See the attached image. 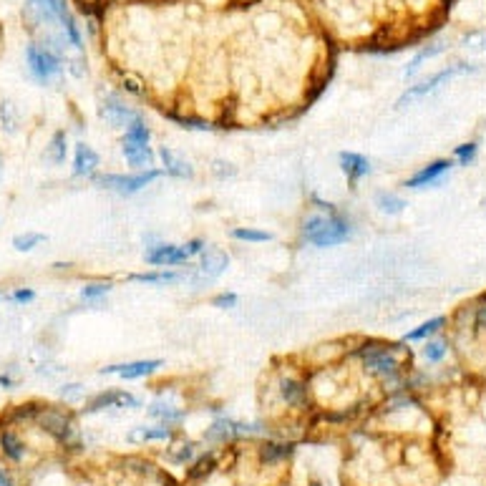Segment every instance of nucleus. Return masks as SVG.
I'll use <instances>...</instances> for the list:
<instances>
[{
	"label": "nucleus",
	"mask_w": 486,
	"mask_h": 486,
	"mask_svg": "<svg viewBox=\"0 0 486 486\" xmlns=\"http://www.w3.org/2000/svg\"><path fill=\"white\" fill-rule=\"evenodd\" d=\"M302 237L313 242L315 247H332V245H340V242H345L350 237V224L343 217H335L332 212L315 215L305 219Z\"/></svg>",
	"instance_id": "nucleus-1"
},
{
	"label": "nucleus",
	"mask_w": 486,
	"mask_h": 486,
	"mask_svg": "<svg viewBox=\"0 0 486 486\" xmlns=\"http://www.w3.org/2000/svg\"><path fill=\"white\" fill-rule=\"evenodd\" d=\"M469 71H474V66H466V63H454V66H448V69L439 71V73H433L431 78H426V81H421V84L411 86L409 91H406L401 99H398V106H409V104H413V101L424 99L426 93L436 91L441 84L451 81V78L459 76V73H469Z\"/></svg>",
	"instance_id": "nucleus-2"
},
{
	"label": "nucleus",
	"mask_w": 486,
	"mask_h": 486,
	"mask_svg": "<svg viewBox=\"0 0 486 486\" xmlns=\"http://www.w3.org/2000/svg\"><path fill=\"white\" fill-rule=\"evenodd\" d=\"M25 56H28V69H31V73L38 81H51L53 76H58L63 71V63L61 58L51 51V48L46 46H36V43H31V46L25 48Z\"/></svg>",
	"instance_id": "nucleus-3"
},
{
	"label": "nucleus",
	"mask_w": 486,
	"mask_h": 486,
	"mask_svg": "<svg viewBox=\"0 0 486 486\" xmlns=\"http://www.w3.org/2000/svg\"><path fill=\"white\" fill-rule=\"evenodd\" d=\"M159 174H162V171H156V169H147V171H141V174H104V177H99L96 182H99V186H104V189H111V192L116 194L129 197V194L144 189L149 182H154Z\"/></svg>",
	"instance_id": "nucleus-4"
},
{
	"label": "nucleus",
	"mask_w": 486,
	"mask_h": 486,
	"mask_svg": "<svg viewBox=\"0 0 486 486\" xmlns=\"http://www.w3.org/2000/svg\"><path fill=\"white\" fill-rule=\"evenodd\" d=\"M66 0H28L25 3V18L31 23H58L69 18Z\"/></svg>",
	"instance_id": "nucleus-5"
},
{
	"label": "nucleus",
	"mask_w": 486,
	"mask_h": 486,
	"mask_svg": "<svg viewBox=\"0 0 486 486\" xmlns=\"http://www.w3.org/2000/svg\"><path fill=\"white\" fill-rule=\"evenodd\" d=\"M361 361L368 371L378 373V376H393L398 371L396 348L391 345H365L361 350Z\"/></svg>",
	"instance_id": "nucleus-6"
},
{
	"label": "nucleus",
	"mask_w": 486,
	"mask_h": 486,
	"mask_svg": "<svg viewBox=\"0 0 486 486\" xmlns=\"http://www.w3.org/2000/svg\"><path fill=\"white\" fill-rule=\"evenodd\" d=\"M36 421L40 424V428H46L48 433H53L58 441H69L71 436V418L69 413H63V411H56V409H38V416Z\"/></svg>",
	"instance_id": "nucleus-7"
},
{
	"label": "nucleus",
	"mask_w": 486,
	"mask_h": 486,
	"mask_svg": "<svg viewBox=\"0 0 486 486\" xmlns=\"http://www.w3.org/2000/svg\"><path fill=\"white\" fill-rule=\"evenodd\" d=\"M121 149H124V156L126 162L132 164L134 169H151V164H154V151L149 149L147 141H136L132 136H126L124 134V141H121Z\"/></svg>",
	"instance_id": "nucleus-8"
},
{
	"label": "nucleus",
	"mask_w": 486,
	"mask_h": 486,
	"mask_svg": "<svg viewBox=\"0 0 486 486\" xmlns=\"http://www.w3.org/2000/svg\"><path fill=\"white\" fill-rule=\"evenodd\" d=\"M101 116H104L111 126H129L139 119V114H136L134 108H129L124 101H119L116 96H108V99L101 104Z\"/></svg>",
	"instance_id": "nucleus-9"
},
{
	"label": "nucleus",
	"mask_w": 486,
	"mask_h": 486,
	"mask_svg": "<svg viewBox=\"0 0 486 486\" xmlns=\"http://www.w3.org/2000/svg\"><path fill=\"white\" fill-rule=\"evenodd\" d=\"M189 250L177 247V245H156L147 252V263L149 265H164V267H177V265L189 260Z\"/></svg>",
	"instance_id": "nucleus-10"
},
{
	"label": "nucleus",
	"mask_w": 486,
	"mask_h": 486,
	"mask_svg": "<svg viewBox=\"0 0 486 486\" xmlns=\"http://www.w3.org/2000/svg\"><path fill=\"white\" fill-rule=\"evenodd\" d=\"M162 368V361H134V363H119V365H108L104 368L101 373H116V376H121L126 380H134V378H144V376H151Z\"/></svg>",
	"instance_id": "nucleus-11"
},
{
	"label": "nucleus",
	"mask_w": 486,
	"mask_h": 486,
	"mask_svg": "<svg viewBox=\"0 0 486 486\" xmlns=\"http://www.w3.org/2000/svg\"><path fill=\"white\" fill-rule=\"evenodd\" d=\"M108 406H116V409H139L141 403L139 398H134V396L126 393V391H106V393L96 396V398L88 403V411H101V409H108Z\"/></svg>",
	"instance_id": "nucleus-12"
},
{
	"label": "nucleus",
	"mask_w": 486,
	"mask_h": 486,
	"mask_svg": "<svg viewBox=\"0 0 486 486\" xmlns=\"http://www.w3.org/2000/svg\"><path fill=\"white\" fill-rule=\"evenodd\" d=\"M227 265H230V257L224 255L222 250H204L202 252V260H199V275L204 280H215L219 278L224 270H227Z\"/></svg>",
	"instance_id": "nucleus-13"
},
{
	"label": "nucleus",
	"mask_w": 486,
	"mask_h": 486,
	"mask_svg": "<svg viewBox=\"0 0 486 486\" xmlns=\"http://www.w3.org/2000/svg\"><path fill=\"white\" fill-rule=\"evenodd\" d=\"M448 169H451V162H448V159H439V162H433V164H428V167H424L418 174H413V177L406 182V186L418 189V186L433 184V182H439V179L444 177Z\"/></svg>",
	"instance_id": "nucleus-14"
},
{
	"label": "nucleus",
	"mask_w": 486,
	"mask_h": 486,
	"mask_svg": "<svg viewBox=\"0 0 486 486\" xmlns=\"http://www.w3.org/2000/svg\"><path fill=\"white\" fill-rule=\"evenodd\" d=\"M340 167H343V171H345V177L350 182H358L365 174H371V162L361 154H353V151H343L340 154Z\"/></svg>",
	"instance_id": "nucleus-15"
},
{
	"label": "nucleus",
	"mask_w": 486,
	"mask_h": 486,
	"mask_svg": "<svg viewBox=\"0 0 486 486\" xmlns=\"http://www.w3.org/2000/svg\"><path fill=\"white\" fill-rule=\"evenodd\" d=\"M96 167H99V154H96L88 144H78L76 154H73V171L88 177V174L96 171Z\"/></svg>",
	"instance_id": "nucleus-16"
},
{
	"label": "nucleus",
	"mask_w": 486,
	"mask_h": 486,
	"mask_svg": "<svg viewBox=\"0 0 486 486\" xmlns=\"http://www.w3.org/2000/svg\"><path fill=\"white\" fill-rule=\"evenodd\" d=\"M159 156H162V162H164V171H169L171 177H179V179L192 177V167H189V162H184L177 151H171V149H162Z\"/></svg>",
	"instance_id": "nucleus-17"
},
{
	"label": "nucleus",
	"mask_w": 486,
	"mask_h": 486,
	"mask_svg": "<svg viewBox=\"0 0 486 486\" xmlns=\"http://www.w3.org/2000/svg\"><path fill=\"white\" fill-rule=\"evenodd\" d=\"M446 43L444 40H436V43H428L426 48H421L416 56H413V61H411V66L406 69V78H411V76H416V71L424 66V61H428V58H433L436 53H441V51H446Z\"/></svg>",
	"instance_id": "nucleus-18"
},
{
	"label": "nucleus",
	"mask_w": 486,
	"mask_h": 486,
	"mask_svg": "<svg viewBox=\"0 0 486 486\" xmlns=\"http://www.w3.org/2000/svg\"><path fill=\"white\" fill-rule=\"evenodd\" d=\"M280 393H282V398H285L287 403H293V406H302V403H305V386H302L300 380L285 378L280 383Z\"/></svg>",
	"instance_id": "nucleus-19"
},
{
	"label": "nucleus",
	"mask_w": 486,
	"mask_h": 486,
	"mask_svg": "<svg viewBox=\"0 0 486 486\" xmlns=\"http://www.w3.org/2000/svg\"><path fill=\"white\" fill-rule=\"evenodd\" d=\"M129 439L132 441H164V439H171V431L169 426H154V428H147V426H139V428H134L129 433Z\"/></svg>",
	"instance_id": "nucleus-20"
},
{
	"label": "nucleus",
	"mask_w": 486,
	"mask_h": 486,
	"mask_svg": "<svg viewBox=\"0 0 486 486\" xmlns=\"http://www.w3.org/2000/svg\"><path fill=\"white\" fill-rule=\"evenodd\" d=\"M149 416L159 418L164 426H169V424H177L179 418H182V411L171 409L169 403H151V406H149Z\"/></svg>",
	"instance_id": "nucleus-21"
},
{
	"label": "nucleus",
	"mask_w": 486,
	"mask_h": 486,
	"mask_svg": "<svg viewBox=\"0 0 486 486\" xmlns=\"http://www.w3.org/2000/svg\"><path fill=\"white\" fill-rule=\"evenodd\" d=\"M376 204H378L380 212H386V215H398L406 209V202L401 197H396V194H388V192H378L376 197Z\"/></svg>",
	"instance_id": "nucleus-22"
},
{
	"label": "nucleus",
	"mask_w": 486,
	"mask_h": 486,
	"mask_svg": "<svg viewBox=\"0 0 486 486\" xmlns=\"http://www.w3.org/2000/svg\"><path fill=\"white\" fill-rule=\"evenodd\" d=\"M234 239H242V242H270L272 234L263 230H250V227H239V230L232 232Z\"/></svg>",
	"instance_id": "nucleus-23"
},
{
	"label": "nucleus",
	"mask_w": 486,
	"mask_h": 486,
	"mask_svg": "<svg viewBox=\"0 0 486 486\" xmlns=\"http://www.w3.org/2000/svg\"><path fill=\"white\" fill-rule=\"evenodd\" d=\"M446 323L444 317H433V320H428V323H424L421 328H416V330H411L409 335H406V340H424L428 338V335H433V332L439 330L441 325Z\"/></svg>",
	"instance_id": "nucleus-24"
},
{
	"label": "nucleus",
	"mask_w": 486,
	"mask_h": 486,
	"mask_svg": "<svg viewBox=\"0 0 486 486\" xmlns=\"http://www.w3.org/2000/svg\"><path fill=\"white\" fill-rule=\"evenodd\" d=\"M0 446L3 451L13 459V461H21L23 459V446H21V441L13 436V433H3V439H0Z\"/></svg>",
	"instance_id": "nucleus-25"
},
{
	"label": "nucleus",
	"mask_w": 486,
	"mask_h": 486,
	"mask_svg": "<svg viewBox=\"0 0 486 486\" xmlns=\"http://www.w3.org/2000/svg\"><path fill=\"white\" fill-rule=\"evenodd\" d=\"M46 156L51 159L53 164H61L63 159H66V136H63L61 132L56 134L53 141H51V147H48Z\"/></svg>",
	"instance_id": "nucleus-26"
},
{
	"label": "nucleus",
	"mask_w": 486,
	"mask_h": 486,
	"mask_svg": "<svg viewBox=\"0 0 486 486\" xmlns=\"http://www.w3.org/2000/svg\"><path fill=\"white\" fill-rule=\"evenodd\" d=\"M182 275L177 272H141V275H132L136 282H177Z\"/></svg>",
	"instance_id": "nucleus-27"
},
{
	"label": "nucleus",
	"mask_w": 486,
	"mask_h": 486,
	"mask_svg": "<svg viewBox=\"0 0 486 486\" xmlns=\"http://www.w3.org/2000/svg\"><path fill=\"white\" fill-rule=\"evenodd\" d=\"M38 242H43V234H38V232H28V234H18V237L13 239V247H16L18 252H28V250H33Z\"/></svg>",
	"instance_id": "nucleus-28"
},
{
	"label": "nucleus",
	"mask_w": 486,
	"mask_h": 486,
	"mask_svg": "<svg viewBox=\"0 0 486 486\" xmlns=\"http://www.w3.org/2000/svg\"><path fill=\"white\" fill-rule=\"evenodd\" d=\"M446 355V343H441V340H433V343H426L424 348V358L431 363H439L441 358Z\"/></svg>",
	"instance_id": "nucleus-29"
},
{
	"label": "nucleus",
	"mask_w": 486,
	"mask_h": 486,
	"mask_svg": "<svg viewBox=\"0 0 486 486\" xmlns=\"http://www.w3.org/2000/svg\"><path fill=\"white\" fill-rule=\"evenodd\" d=\"M293 451L290 446H282V444H267V446L263 448V461H272V459H282V456H287Z\"/></svg>",
	"instance_id": "nucleus-30"
},
{
	"label": "nucleus",
	"mask_w": 486,
	"mask_h": 486,
	"mask_svg": "<svg viewBox=\"0 0 486 486\" xmlns=\"http://www.w3.org/2000/svg\"><path fill=\"white\" fill-rule=\"evenodd\" d=\"M108 290H111V285H108V282H93V285H86L84 287L81 297H84V300H96V297H101V295H106Z\"/></svg>",
	"instance_id": "nucleus-31"
},
{
	"label": "nucleus",
	"mask_w": 486,
	"mask_h": 486,
	"mask_svg": "<svg viewBox=\"0 0 486 486\" xmlns=\"http://www.w3.org/2000/svg\"><path fill=\"white\" fill-rule=\"evenodd\" d=\"M212 466H215V459H212V456H202L199 461L194 463V469L189 471V476H192V478H202V476H207L209 471H212Z\"/></svg>",
	"instance_id": "nucleus-32"
},
{
	"label": "nucleus",
	"mask_w": 486,
	"mask_h": 486,
	"mask_svg": "<svg viewBox=\"0 0 486 486\" xmlns=\"http://www.w3.org/2000/svg\"><path fill=\"white\" fill-rule=\"evenodd\" d=\"M476 151L478 144H463V147L456 149V159H459V164H471L476 159Z\"/></svg>",
	"instance_id": "nucleus-33"
},
{
	"label": "nucleus",
	"mask_w": 486,
	"mask_h": 486,
	"mask_svg": "<svg viewBox=\"0 0 486 486\" xmlns=\"http://www.w3.org/2000/svg\"><path fill=\"white\" fill-rule=\"evenodd\" d=\"M212 305H217V308H234V305H237V295L234 293L217 295L215 300H212Z\"/></svg>",
	"instance_id": "nucleus-34"
},
{
	"label": "nucleus",
	"mask_w": 486,
	"mask_h": 486,
	"mask_svg": "<svg viewBox=\"0 0 486 486\" xmlns=\"http://www.w3.org/2000/svg\"><path fill=\"white\" fill-rule=\"evenodd\" d=\"M189 456H192V444H182L179 451H171V461L182 463V461H186Z\"/></svg>",
	"instance_id": "nucleus-35"
},
{
	"label": "nucleus",
	"mask_w": 486,
	"mask_h": 486,
	"mask_svg": "<svg viewBox=\"0 0 486 486\" xmlns=\"http://www.w3.org/2000/svg\"><path fill=\"white\" fill-rule=\"evenodd\" d=\"M0 116L5 119V129H8V132H13V129H16V116H13V111H10L8 104L0 108Z\"/></svg>",
	"instance_id": "nucleus-36"
},
{
	"label": "nucleus",
	"mask_w": 486,
	"mask_h": 486,
	"mask_svg": "<svg viewBox=\"0 0 486 486\" xmlns=\"http://www.w3.org/2000/svg\"><path fill=\"white\" fill-rule=\"evenodd\" d=\"M36 295H33V290H16L13 293V300L16 302H31Z\"/></svg>",
	"instance_id": "nucleus-37"
},
{
	"label": "nucleus",
	"mask_w": 486,
	"mask_h": 486,
	"mask_svg": "<svg viewBox=\"0 0 486 486\" xmlns=\"http://www.w3.org/2000/svg\"><path fill=\"white\" fill-rule=\"evenodd\" d=\"M476 325L478 328H486V305H481L476 313Z\"/></svg>",
	"instance_id": "nucleus-38"
},
{
	"label": "nucleus",
	"mask_w": 486,
	"mask_h": 486,
	"mask_svg": "<svg viewBox=\"0 0 486 486\" xmlns=\"http://www.w3.org/2000/svg\"><path fill=\"white\" fill-rule=\"evenodd\" d=\"M63 396H69V398H76L78 393H81V388H66V391H61Z\"/></svg>",
	"instance_id": "nucleus-39"
},
{
	"label": "nucleus",
	"mask_w": 486,
	"mask_h": 486,
	"mask_svg": "<svg viewBox=\"0 0 486 486\" xmlns=\"http://www.w3.org/2000/svg\"><path fill=\"white\" fill-rule=\"evenodd\" d=\"M0 486H13V481H10L5 474H0Z\"/></svg>",
	"instance_id": "nucleus-40"
},
{
	"label": "nucleus",
	"mask_w": 486,
	"mask_h": 486,
	"mask_svg": "<svg viewBox=\"0 0 486 486\" xmlns=\"http://www.w3.org/2000/svg\"><path fill=\"white\" fill-rule=\"evenodd\" d=\"M313 486H317V484H313Z\"/></svg>",
	"instance_id": "nucleus-41"
}]
</instances>
